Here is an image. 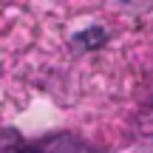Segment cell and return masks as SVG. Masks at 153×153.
I'll use <instances>...</instances> for the list:
<instances>
[{
  "label": "cell",
  "mask_w": 153,
  "mask_h": 153,
  "mask_svg": "<svg viewBox=\"0 0 153 153\" xmlns=\"http://www.w3.org/2000/svg\"><path fill=\"white\" fill-rule=\"evenodd\" d=\"M0 153H34L31 148H26V145H20V142H11V145H6Z\"/></svg>",
  "instance_id": "cell-1"
}]
</instances>
